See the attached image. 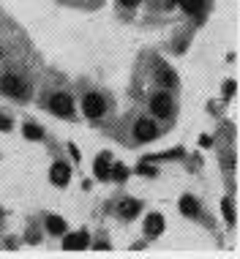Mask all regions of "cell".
Wrapping results in <instances>:
<instances>
[{
  "label": "cell",
  "mask_w": 240,
  "mask_h": 259,
  "mask_svg": "<svg viewBox=\"0 0 240 259\" xmlns=\"http://www.w3.org/2000/svg\"><path fill=\"white\" fill-rule=\"evenodd\" d=\"M0 90L6 95H11V98H28V93H30V88H28V82L22 79V76H17V74H3L0 76Z\"/></svg>",
  "instance_id": "1"
},
{
  "label": "cell",
  "mask_w": 240,
  "mask_h": 259,
  "mask_svg": "<svg viewBox=\"0 0 240 259\" xmlns=\"http://www.w3.org/2000/svg\"><path fill=\"white\" fill-rule=\"evenodd\" d=\"M82 112L88 117H93V120H98V117L104 115V112H107V104H104V98L98 93H88L82 98Z\"/></svg>",
  "instance_id": "2"
},
{
  "label": "cell",
  "mask_w": 240,
  "mask_h": 259,
  "mask_svg": "<svg viewBox=\"0 0 240 259\" xmlns=\"http://www.w3.org/2000/svg\"><path fill=\"white\" fill-rule=\"evenodd\" d=\"M150 109L156 117H169L172 115V95L166 93V90H161V93H156L150 98Z\"/></svg>",
  "instance_id": "3"
},
{
  "label": "cell",
  "mask_w": 240,
  "mask_h": 259,
  "mask_svg": "<svg viewBox=\"0 0 240 259\" xmlns=\"http://www.w3.org/2000/svg\"><path fill=\"white\" fill-rule=\"evenodd\" d=\"M134 136H137L139 142H150V139L158 136V126L153 120H148V117H139L134 123Z\"/></svg>",
  "instance_id": "4"
},
{
  "label": "cell",
  "mask_w": 240,
  "mask_h": 259,
  "mask_svg": "<svg viewBox=\"0 0 240 259\" xmlns=\"http://www.w3.org/2000/svg\"><path fill=\"white\" fill-rule=\"evenodd\" d=\"M49 109H52L55 115L69 117L71 112H74V98H71L69 93H55L52 95V101H49Z\"/></svg>",
  "instance_id": "5"
},
{
  "label": "cell",
  "mask_w": 240,
  "mask_h": 259,
  "mask_svg": "<svg viewBox=\"0 0 240 259\" xmlns=\"http://www.w3.org/2000/svg\"><path fill=\"white\" fill-rule=\"evenodd\" d=\"M88 243H90L88 232H71L63 238V251H85Z\"/></svg>",
  "instance_id": "6"
},
{
  "label": "cell",
  "mask_w": 240,
  "mask_h": 259,
  "mask_svg": "<svg viewBox=\"0 0 240 259\" xmlns=\"http://www.w3.org/2000/svg\"><path fill=\"white\" fill-rule=\"evenodd\" d=\"M49 177H52V183L55 185H66L71 180V169H69V164H63V161H57L52 169H49Z\"/></svg>",
  "instance_id": "7"
},
{
  "label": "cell",
  "mask_w": 240,
  "mask_h": 259,
  "mask_svg": "<svg viewBox=\"0 0 240 259\" xmlns=\"http://www.w3.org/2000/svg\"><path fill=\"white\" fill-rule=\"evenodd\" d=\"M145 232H148L150 238L161 235V232H164V216H161V213H150V216L145 218Z\"/></svg>",
  "instance_id": "8"
},
{
  "label": "cell",
  "mask_w": 240,
  "mask_h": 259,
  "mask_svg": "<svg viewBox=\"0 0 240 259\" xmlns=\"http://www.w3.org/2000/svg\"><path fill=\"white\" fill-rule=\"evenodd\" d=\"M156 79H158V85H164V88H172L175 85V74H172V68H166V66H158V71H156Z\"/></svg>",
  "instance_id": "9"
},
{
  "label": "cell",
  "mask_w": 240,
  "mask_h": 259,
  "mask_svg": "<svg viewBox=\"0 0 240 259\" xmlns=\"http://www.w3.org/2000/svg\"><path fill=\"white\" fill-rule=\"evenodd\" d=\"M180 210H183L185 216L197 218V216H199V202H197L194 197H183V199H180Z\"/></svg>",
  "instance_id": "10"
},
{
  "label": "cell",
  "mask_w": 240,
  "mask_h": 259,
  "mask_svg": "<svg viewBox=\"0 0 240 259\" xmlns=\"http://www.w3.org/2000/svg\"><path fill=\"white\" fill-rule=\"evenodd\" d=\"M139 213V202L137 199H123V202H120V216L123 218H134Z\"/></svg>",
  "instance_id": "11"
},
{
  "label": "cell",
  "mask_w": 240,
  "mask_h": 259,
  "mask_svg": "<svg viewBox=\"0 0 240 259\" xmlns=\"http://www.w3.org/2000/svg\"><path fill=\"white\" fill-rule=\"evenodd\" d=\"M47 229L52 232V235H66V221H63L60 216H49L47 218Z\"/></svg>",
  "instance_id": "12"
},
{
  "label": "cell",
  "mask_w": 240,
  "mask_h": 259,
  "mask_svg": "<svg viewBox=\"0 0 240 259\" xmlns=\"http://www.w3.org/2000/svg\"><path fill=\"white\" fill-rule=\"evenodd\" d=\"M180 8H183L185 14H199L202 8H205V0H178Z\"/></svg>",
  "instance_id": "13"
},
{
  "label": "cell",
  "mask_w": 240,
  "mask_h": 259,
  "mask_svg": "<svg viewBox=\"0 0 240 259\" xmlns=\"http://www.w3.org/2000/svg\"><path fill=\"white\" fill-rule=\"evenodd\" d=\"M96 175L98 177H110V156H107V153L96 158Z\"/></svg>",
  "instance_id": "14"
},
{
  "label": "cell",
  "mask_w": 240,
  "mask_h": 259,
  "mask_svg": "<svg viewBox=\"0 0 240 259\" xmlns=\"http://www.w3.org/2000/svg\"><path fill=\"white\" fill-rule=\"evenodd\" d=\"M25 136H28V139H41L44 131L38 129V126H33V123H28V126H25Z\"/></svg>",
  "instance_id": "15"
},
{
  "label": "cell",
  "mask_w": 240,
  "mask_h": 259,
  "mask_svg": "<svg viewBox=\"0 0 240 259\" xmlns=\"http://www.w3.org/2000/svg\"><path fill=\"white\" fill-rule=\"evenodd\" d=\"M110 175L115 177V180H126V177H129V169H126V166H120V164H115Z\"/></svg>",
  "instance_id": "16"
},
{
  "label": "cell",
  "mask_w": 240,
  "mask_h": 259,
  "mask_svg": "<svg viewBox=\"0 0 240 259\" xmlns=\"http://www.w3.org/2000/svg\"><path fill=\"white\" fill-rule=\"evenodd\" d=\"M224 216H226V221H229V224H232V221H235V213H232V202H229V199H224Z\"/></svg>",
  "instance_id": "17"
},
{
  "label": "cell",
  "mask_w": 240,
  "mask_h": 259,
  "mask_svg": "<svg viewBox=\"0 0 240 259\" xmlns=\"http://www.w3.org/2000/svg\"><path fill=\"white\" fill-rule=\"evenodd\" d=\"M0 131H11V120L6 115H0Z\"/></svg>",
  "instance_id": "18"
},
{
  "label": "cell",
  "mask_w": 240,
  "mask_h": 259,
  "mask_svg": "<svg viewBox=\"0 0 240 259\" xmlns=\"http://www.w3.org/2000/svg\"><path fill=\"white\" fill-rule=\"evenodd\" d=\"M123 8H134V6H139V0H117Z\"/></svg>",
  "instance_id": "19"
},
{
  "label": "cell",
  "mask_w": 240,
  "mask_h": 259,
  "mask_svg": "<svg viewBox=\"0 0 240 259\" xmlns=\"http://www.w3.org/2000/svg\"><path fill=\"white\" fill-rule=\"evenodd\" d=\"M235 93V82H226L224 85V95H232Z\"/></svg>",
  "instance_id": "20"
},
{
  "label": "cell",
  "mask_w": 240,
  "mask_h": 259,
  "mask_svg": "<svg viewBox=\"0 0 240 259\" xmlns=\"http://www.w3.org/2000/svg\"><path fill=\"white\" fill-rule=\"evenodd\" d=\"M175 3H178V0H166V6H175Z\"/></svg>",
  "instance_id": "21"
},
{
  "label": "cell",
  "mask_w": 240,
  "mask_h": 259,
  "mask_svg": "<svg viewBox=\"0 0 240 259\" xmlns=\"http://www.w3.org/2000/svg\"><path fill=\"white\" fill-rule=\"evenodd\" d=\"M0 55H3V52H0Z\"/></svg>",
  "instance_id": "22"
}]
</instances>
